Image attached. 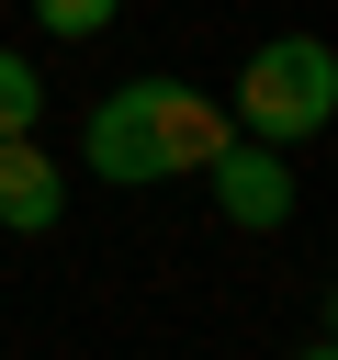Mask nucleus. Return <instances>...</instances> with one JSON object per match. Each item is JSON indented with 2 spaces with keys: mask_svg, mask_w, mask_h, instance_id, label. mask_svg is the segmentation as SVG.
<instances>
[{
  "mask_svg": "<svg viewBox=\"0 0 338 360\" xmlns=\"http://www.w3.org/2000/svg\"><path fill=\"white\" fill-rule=\"evenodd\" d=\"M225 135H237L225 101L192 90V79H113L90 101V124H79V158L113 191H158V180H203V158Z\"/></svg>",
  "mask_w": 338,
  "mask_h": 360,
  "instance_id": "1",
  "label": "nucleus"
},
{
  "mask_svg": "<svg viewBox=\"0 0 338 360\" xmlns=\"http://www.w3.org/2000/svg\"><path fill=\"white\" fill-rule=\"evenodd\" d=\"M327 112H338V56L315 34H270L225 90V124L248 146H304V135H327Z\"/></svg>",
  "mask_w": 338,
  "mask_h": 360,
  "instance_id": "2",
  "label": "nucleus"
},
{
  "mask_svg": "<svg viewBox=\"0 0 338 360\" xmlns=\"http://www.w3.org/2000/svg\"><path fill=\"white\" fill-rule=\"evenodd\" d=\"M203 191H214V214L248 225V236H282V225H293V169H282V146L225 135V146L203 158Z\"/></svg>",
  "mask_w": 338,
  "mask_h": 360,
  "instance_id": "3",
  "label": "nucleus"
},
{
  "mask_svg": "<svg viewBox=\"0 0 338 360\" xmlns=\"http://www.w3.org/2000/svg\"><path fill=\"white\" fill-rule=\"evenodd\" d=\"M56 214H68V169H56L34 135H0V225H11V236H45Z\"/></svg>",
  "mask_w": 338,
  "mask_h": 360,
  "instance_id": "4",
  "label": "nucleus"
},
{
  "mask_svg": "<svg viewBox=\"0 0 338 360\" xmlns=\"http://www.w3.org/2000/svg\"><path fill=\"white\" fill-rule=\"evenodd\" d=\"M45 124V68L23 45H0V135H34Z\"/></svg>",
  "mask_w": 338,
  "mask_h": 360,
  "instance_id": "5",
  "label": "nucleus"
},
{
  "mask_svg": "<svg viewBox=\"0 0 338 360\" xmlns=\"http://www.w3.org/2000/svg\"><path fill=\"white\" fill-rule=\"evenodd\" d=\"M23 11H34L56 45H90V34H113V22H124V0H23Z\"/></svg>",
  "mask_w": 338,
  "mask_h": 360,
  "instance_id": "6",
  "label": "nucleus"
},
{
  "mask_svg": "<svg viewBox=\"0 0 338 360\" xmlns=\"http://www.w3.org/2000/svg\"><path fill=\"white\" fill-rule=\"evenodd\" d=\"M293 360H338V349H327V338H304V349H293Z\"/></svg>",
  "mask_w": 338,
  "mask_h": 360,
  "instance_id": "7",
  "label": "nucleus"
}]
</instances>
